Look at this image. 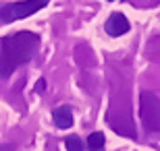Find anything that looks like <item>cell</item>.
Masks as SVG:
<instances>
[{"mask_svg": "<svg viewBox=\"0 0 160 151\" xmlns=\"http://www.w3.org/2000/svg\"><path fill=\"white\" fill-rule=\"evenodd\" d=\"M106 2H112V0H106Z\"/></svg>", "mask_w": 160, "mask_h": 151, "instance_id": "30bf717a", "label": "cell"}, {"mask_svg": "<svg viewBox=\"0 0 160 151\" xmlns=\"http://www.w3.org/2000/svg\"><path fill=\"white\" fill-rule=\"evenodd\" d=\"M48 0H21V2H4L0 4V25H8L21 19L36 15L38 11L46 8Z\"/></svg>", "mask_w": 160, "mask_h": 151, "instance_id": "7a4b0ae2", "label": "cell"}, {"mask_svg": "<svg viewBox=\"0 0 160 151\" xmlns=\"http://www.w3.org/2000/svg\"><path fill=\"white\" fill-rule=\"evenodd\" d=\"M104 143H106V139H104V133H92L88 137V149L89 151H100L104 149Z\"/></svg>", "mask_w": 160, "mask_h": 151, "instance_id": "8992f818", "label": "cell"}, {"mask_svg": "<svg viewBox=\"0 0 160 151\" xmlns=\"http://www.w3.org/2000/svg\"><path fill=\"white\" fill-rule=\"evenodd\" d=\"M40 52V35L33 31H19L0 41V79L8 77L36 58Z\"/></svg>", "mask_w": 160, "mask_h": 151, "instance_id": "6da1fadb", "label": "cell"}, {"mask_svg": "<svg viewBox=\"0 0 160 151\" xmlns=\"http://www.w3.org/2000/svg\"><path fill=\"white\" fill-rule=\"evenodd\" d=\"M44 89H46V81L40 79V81L36 83V93H44Z\"/></svg>", "mask_w": 160, "mask_h": 151, "instance_id": "ba28073f", "label": "cell"}, {"mask_svg": "<svg viewBox=\"0 0 160 151\" xmlns=\"http://www.w3.org/2000/svg\"><path fill=\"white\" fill-rule=\"evenodd\" d=\"M129 29H131V23L123 12H112L106 19V23H104V31L110 37H121V35H125Z\"/></svg>", "mask_w": 160, "mask_h": 151, "instance_id": "277c9868", "label": "cell"}, {"mask_svg": "<svg viewBox=\"0 0 160 151\" xmlns=\"http://www.w3.org/2000/svg\"><path fill=\"white\" fill-rule=\"evenodd\" d=\"M0 151H15V145H8V143H2V145H0Z\"/></svg>", "mask_w": 160, "mask_h": 151, "instance_id": "9c48e42d", "label": "cell"}, {"mask_svg": "<svg viewBox=\"0 0 160 151\" xmlns=\"http://www.w3.org/2000/svg\"><path fill=\"white\" fill-rule=\"evenodd\" d=\"M52 120L60 130L73 126V108L71 106H58L56 110H52Z\"/></svg>", "mask_w": 160, "mask_h": 151, "instance_id": "5b68a950", "label": "cell"}, {"mask_svg": "<svg viewBox=\"0 0 160 151\" xmlns=\"http://www.w3.org/2000/svg\"><path fill=\"white\" fill-rule=\"evenodd\" d=\"M65 145L69 151H83L85 149V145H83V141L79 139L77 134H71V137H67L65 139Z\"/></svg>", "mask_w": 160, "mask_h": 151, "instance_id": "52a82bcc", "label": "cell"}, {"mask_svg": "<svg viewBox=\"0 0 160 151\" xmlns=\"http://www.w3.org/2000/svg\"><path fill=\"white\" fill-rule=\"evenodd\" d=\"M139 118L148 133H160V97L156 93H139Z\"/></svg>", "mask_w": 160, "mask_h": 151, "instance_id": "3957f363", "label": "cell"}]
</instances>
